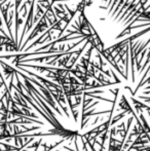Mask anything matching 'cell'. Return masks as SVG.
Masks as SVG:
<instances>
[{
	"label": "cell",
	"mask_w": 150,
	"mask_h": 151,
	"mask_svg": "<svg viewBox=\"0 0 150 151\" xmlns=\"http://www.w3.org/2000/svg\"><path fill=\"white\" fill-rule=\"evenodd\" d=\"M128 112H126V111H123V112H122V113L117 114V115H116L115 117L112 118V120H111V124H110V127H113V125L115 124V123L117 122L118 120H120L122 117H124V116L128 115Z\"/></svg>",
	"instance_id": "cell-3"
},
{
	"label": "cell",
	"mask_w": 150,
	"mask_h": 151,
	"mask_svg": "<svg viewBox=\"0 0 150 151\" xmlns=\"http://www.w3.org/2000/svg\"><path fill=\"white\" fill-rule=\"evenodd\" d=\"M131 101L133 102V104H134V106H135V109H136V111L138 112H142V109H146L147 111H150V106H147L146 104H144V103H141L140 101H138V100H136L134 97H132L131 98Z\"/></svg>",
	"instance_id": "cell-2"
},
{
	"label": "cell",
	"mask_w": 150,
	"mask_h": 151,
	"mask_svg": "<svg viewBox=\"0 0 150 151\" xmlns=\"http://www.w3.org/2000/svg\"><path fill=\"white\" fill-rule=\"evenodd\" d=\"M93 2H94V0H85V6L88 7V6H90L93 4Z\"/></svg>",
	"instance_id": "cell-5"
},
{
	"label": "cell",
	"mask_w": 150,
	"mask_h": 151,
	"mask_svg": "<svg viewBox=\"0 0 150 151\" xmlns=\"http://www.w3.org/2000/svg\"><path fill=\"white\" fill-rule=\"evenodd\" d=\"M118 107H119L120 109L126 111L128 114H132L133 116H136L137 115L136 112L134 111V109L131 107L130 103H128V101L126 100V96H124V95L121 96V99H120L119 103H118Z\"/></svg>",
	"instance_id": "cell-1"
},
{
	"label": "cell",
	"mask_w": 150,
	"mask_h": 151,
	"mask_svg": "<svg viewBox=\"0 0 150 151\" xmlns=\"http://www.w3.org/2000/svg\"><path fill=\"white\" fill-rule=\"evenodd\" d=\"M150 63V47H149V50H148V54H147V59H146V61H145V64L143 65V67L141 68V70H140V73L143 71V70L146 68V66L148 65V64Z\"/></svg>",
	"instance_id": "cell-4"
}]
</instances>
